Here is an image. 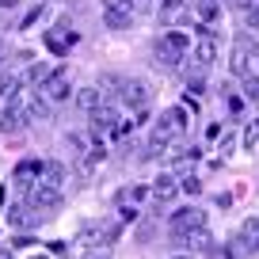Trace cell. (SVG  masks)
<instances>
[{
  "instance_id": "6da1fadb",
  "label": "cell",
  "mask_w": 259,
  "mask_h": 259,
  "mask_svg": "<svg viewBox=\"0 0 259 259\" xmlns=\"http://www.w3.org/2000/svg\"><path fill=\"white\" fill-rule=\"evenodd\" d=\"M27 206H31V210L57 213V210H61V187H54V183H46V179H38V183L27 191Z\"/></svg>"
},
{
  "instance_id": "7a4b0ae2",
  "label": "cell",
  "mask_w": 259,
  "mask_h": 259,
  "mask_svg": "<svg viewBox=\"0 0 259 259\" xmlns=\"http://www.w3.org/2000/svg\"><path fill=\"white\" fill-rule=\"evenodd\" d=\"M122 225L118 221H92V225L80 229V240L88 244V248H111L114 240H118Z\"/></svg>"
},
{
  "instance_id": "3957f363",
  "label": "cell",
  "mask_w": 259,
  "mask_h": 259,
  "mask_svg": "<svg viewBox=\"0 0 259 259\" xmlns=\"http://www.w3.org/2000/svg\"><path fill=\"white\" fill-rule=\"evenodd\" d=\"M31 126V118H27V107L23 99H8V103L0 107V134L4 138H12V134H19V130Z\"/></svg>"
},
{
  "instance_id": "277c9868",
  "label": "cell",
  "mask_w": 259,
  "mask_h": 259,
  "mask_svg": "<svg viewBox=\"0 0 259 259\" xmlns=\"http://www.w3.org/2000/svg\"><path fill=\"white\" fill-rule=\"evenodd\" d=\"M92 130H99V134H126L122 111L114 103H99L96 111H92Z\"/></svg>"
},
{
  "instance_id": "5b68a950",
  "label": "cell",
  "mask_w": 259,
  "mask_h": 259,
  "mask_svg": "<svg viewBox=\"0 0 259 259\" xmlns=\"http://www.w3.org/2000/svg\"><path fill=\"white\" fill-rule=\"evenodd\" d=\"M255 42L248 46V34L244 38H236L233 42V50H229V73L233 76H244V73H251V57H255Z\"/></svg>"
},
{
  "instance_id": "8992f818",
  "label": "cell",
  "mask_w": 259,
  "mask_h": 259,
  "mask_svg": "<svg viewBox=\"0 0 259 259\" xmlns=\"http://www.w3.org/2000/svg\"><path fill=\"white\" fill-rule=\"evenodd\" d=\"M206 225V210H198V206H187V210H176L168 218V229L171 236L176 233H191V229H202Z\"/></svg>"
},
{
  "instance_id": "52a82bcc",
  "label": "cell",
  "mask_w": 259,
  "mask_h": 259,
  "mask_svg": "<svg viewBox=\"0 0 259 259\" xmlns=\"http://www.w3.org/2000/svg\"><path fill=\"white\" fill-rule=\"evenodd\" d=\"M38 92L50 99V103H61V99H69V92H73V84H69V73H65V69H54V73H50V80L42 84Z\"/></svg>"
},
{
  "instance_id": "ba28073f",
  "label": "cell",
  "mask_w": 259,
  "mask_h": 259,
  "mask_svg": "<svg viewBox=\"0 0 259 259\" xmlns=\"http://www.w3.org/2000/svg\"><path fill=\"white\" fill-rule=\"evenodd\" d=\"M42 168H46V160H23V164H16V171H12V183H16L19 191H31V187L42 179Z\"/></svg>"
},
{
  "instance_id": "9c48e42d",
  "label": "cell",
  "mask_w": 259,
  "mask_h": 259,
  "mask_svg": "<svg viewBox=\"0 0 259 259\" xmlns=\"http://www.w3.org/2000/svg\"><path fill=\"white\" fill-rule=\"evenodd\" d=\"M213 61H218V42H213V34H198V42H194V69H210Z\"/></svg>"
},
{
  "instance_id": "30bf717a",
  "label": "cell",
  "mask_w": 259,
  "mask_h": 259,
  "mask_svg": "<svg viewBox=\"0 0 259 259\" xmlns=\"http://www.w3.org/2000/svg\"><path fill=\"white\" fill-rule=\"evenodd\" d=\"M149 191H153V202H156V206H168L171 198L179 194V179H176V176H160Z\"/></svg>"
},
{
  "instance_id": "8fae6325",
  "label": "cell",
  "mask_w": 259,
  "mask_h": 259,
  "mask_svg": "<svg viewBox=\"0 0 259 259\" xmlns=\"http://www.w3.org/2000/svg\"><path fill=\"white\" fill-rule=\"evenodd\" d=\"M23 107H27V118H31V122H46L50 114H54V103H50L42 92H34L31 99H23Z\"/></svg>"
},
{
  "instance_id": "7c38bea8",
  "label": "cell",
  "mask_w": 259,
  "mask_h": 259,
  "mask_svg": "<svg viewBox=\"0 0 259 259\" xmlns=\"http://www.w3.org/2000/svg\"><path fill=\"white\" fill-rule=\"evenodd\" d=\"M50 73H54V69H50L46 61H31V65H27V73L19 76V80H23L27 88H42V84L50 80Z\"/></svg>"
},
{
  "instance_id": "4fadbf2b",
  "label": "cell",
  "mask_w": 259,
  "mask_h": 259,
  "mask_svg": "<svg viewBox=\"0 0 259 259\" xmlns=\"http://www.w3.org/2000/svg\"><path fill=\"white\" fill-rule=\"evenodd\" d=\"M145 99H149V92H145V84H141V80H122V103L145 107Z\"/></svg>"
},
{
  "instance_id": "5bb4252c",
  "label": "cell",
  "mask_w": 259,
  "mask_h": 259,
  "mask_svg": "<svg viewBox=\"0 0 259 259\" xmlns=\"http://www.w3.org/2000/svg\"><path fill=\"white\" fill-rule=\"evenodd\" d=\"M171 240L183 244V248H198V251L210 248V233H206V225H202V229H191V233H176Z\"/></svg>"
},
{
  "instance_id": "9a60e30c",
  "label": "cell",
  "mask_w": 259,
  "mask_h": 259,
  "mask_svg": "<svg viewBox=\"0 0 259 259\" xmlns=\"http://www.w3.org/2000/svg\"><path fill=\"white\" fill-rule=\"evenodd\" d=\"M99 103H103V92H99V88H80V92H76V107H80V111L92 114Z\"/></svg>"
},
{
  "instance_id": "2e32d148",
  "label": "cell",
  "mask_w": 259,
  "mask_h": 259,
  "mask_svg": "<svg viewBox=\"0 0 259 259\" xmlns=\"http://www.w3.org/2000/svg\"><path fill=\"white\" fill-rule=\"evenodd\" d=\"M31 206H8V225L12 229H31L34 225V213H27Z\"/></svg>"
},
{
  "instance_id": "e0dca14e",
  "label": "cell",
  "mask_w": 259,
  "mask_h": 259,
  "mask_svg": "<svg viewBox=\"0 0 259 259\" xmlns=\"http://www.w3.org/2000/svg\"><path fill=\"white\" fill-rule=\"evenodd\" d=\"M42 179H46V183H54V187H61L65 179H69V168H65L61 160H46V168H42Z\"/></svg>"
},
{
  "instance_id": "ac0fdd59",
  "label": "cell",
  "mask_w": 259,
  "mask_h": 259,
  "mask_svg": "<svg viewBox=\"0 0 259 259\" xmlns=\"http://www.w3.org/2000/svg\"><path fill=\"white\" fill-rule=\"evenodd\" d=\"M160 42H164L168 50H176L179 57H187V50H191V38H187L183 31H168V34H160Z\"/></svg>"
},
{
  "instance_id": "d6986e66",
  "label": "cell",
  "mask_w": 259,
  "mask_h": 259,
  "mask_svg": "<svg viewBox=\"0 0 259 259\" xmlns=\"http://www.w3.org/2000/svg\"><path fill=\"white\" fill-rule=\"evenodd\" d=\"M19 76H12V73H0V99H4V103H8V99H16L19 96Z\"/></svg>"
},
{
  "instance_id": "ffe728a7",
  "label": "cell",
  "mask_w": 259,
  "mask_h": 259,
  "mask_svg": "<svg viewBox=\"0 0 259 259\" xmlns=\"http://www.w3.org/2000/svg\"><path fill=\"white\" fill-rule=\"evenodd\" d=\"M73 42H76V34H73V31H69V34H54V31H50V34H46V46L54 50V54H65V50L73 46Z\"/></svg>"
},
{
  "instance_id": "44dd1931",
  "label": "cell",
  "mask_w": 259,
  "mask_h": 259,
  "mask_svg": "<svg viewBox=\"0 0 259 259\" xmlns=\"http://www.w3.org/2000/svg\"><path fill=\"white\" fill-rule=\"evenodd\" d=\"M103 23L111 27V31H122V27L134 23V12H103Z\"/></svg>"
},
{
  "instance_id": "7402d4cb",
  "label": "cell",
  "mask_w": 259,
  "mask_h": 259,
  "mask_svg": "<svg viewBox=\"0 0 259 259\" xmlns=\"http://www.w3.org/2000/svg\"><path fill=\"white\" fill-rule=\"evenodd\" d=\"M218 8H221V0H194V16L202 19V23H210L218 16Z\"/></svg>"
},
{
  "instance_id": "603a6c76",
  "label": "cell",
  "mask_w": 259,
  "mask_h": 259,
  "mask_svg": "<svg viewBox=\"0 0 259 259\" xmlns=\"http://www.w3.org/2000/svg\"><path fill=\"white\" fill-rule=\"evenodd\" d=\"M240 92H244V99H251V103H259V76H251V73H244L240 76Z\"/></svg>"
},
{
  "instance_id": "cb8c5ba5",
  "label": "cell",
  "mask_w": 259,
  "mask_h": 259,
  "mask_svg": "<svg viewBox=\"0 0 259 259\" xmlns=\"http://www.w3.org/2000/svg\"><path fill=\"white\" fill-rule=\"evenodd\" d=\"M187 92H191V96H202L206 92V69H194V73L187 76Z\"/></svg>"
},
{
  "instance_id": "d4e9b609",
  "label": "cell",
  "mask_w": 259,
  "mask_h": 259,
  "mask_svg": "<svg viewBox=\"0 0 259 259\" xmlns=\"http://www.w3.org/2000/svg\"><path fill=\"white\" fill-rule=\"evenodd\" d=\"M156 61H160L164 69H176V65H179V54H176V50H168L164 42H156Z\"/></svg>"
},
{
  "instance_id": "484cf974",
  "label": "cell",
  "mask_w": 259,
  "mask_h": 259,
  "mask_svg": "<svg viewBox=\"0 0 259 259\" xmlns=\"http://www.w3.org/2000/svg\"><path fill=\"white\" fill-rule=\"evenodd\" d=\"M65 149H69L73 156H84L88 153V141H84L80 134H65Z\"/></svg>"
},
{
  "instance_id": "4316f807",
  "label": "cell",
  "mask_w": 259,
  "mask_h": 259,
  "mask_svg": "<svg viewBox=\"0 0 259 259\" xmlns=\"http://www.w3.org/2000/svg\"><path fill=\"white\" fill-rule=\"evenodd\" d=\"M255 141H259V118H251V122H248V130H244V145L255 149Z\"/></svg>"
},
{
  "instance_id": "83f0119b",
  "label": "cell",
  "mask_w": 259,
  "mask_h": 259,
  "mask_svg": "<svg viewBox=\"0 0 259 259\" xmlns=\"http://www.w3.org/2000/svg\"><path fill=\"white\" fill-rule=\"evenodd\" d=\"M103 12H134V0H103Z\"/></svg>"
},
{
  "instance_id": "f1b7e54d",
  "label": "cell",
  "mask_w": 259,
  "mask_h": 259,
  "mask_svg": "<svg viewBox=\"0 0 259 259\" xmlns=\"http://www.w3.org/2000/svg\"><path fill=\"white\" fill-rule=\"evenodd\" d=\"M179 191H187V194H198V191H202V183H198L194 176H187V179H179Z\"/></svg>"
},
{
  "instance_id": "f546056e",
  "label": "cell",
  "mask_w": 259,
  "mask_h": 259,
  "mask_svg": "<svg viewBox=\"0 0 259 259\" xmlns=\"http://www.w3.org/2000/svg\"><path fill=\"white\" fill-rule=\"evenodd\" d=\"M118 221H138V206H122Z\"/></svg>"
},
{
  "instance_id": "4dcf8cb0",
  "label": "cell",
  "mask_w": 259,
  "mask_h": 259,
  "mask_svg": "<svg viewBox=\"0 0 259 259\" xmlns=\"http://www.w3.org/2000/svg\"><path fill=\"white\" fill-rule=\"evenodd\" d=\"M248 27H259V0L248 8Z\"/></svg>"
},
{
  "instance_id": "1f68e13d",
  "label": "cell",
  "mask_w": 259,
  "mask_h": 259,
  "mask_svg": "<svg viewBox=\"0 0 259 259\" xmlns=\"http://www.w3.org/2000/svg\"><path fill=\"white\" fill-rule=\"evenodd\" d=\"M229 4H233V8H244V12H248L251 4H255V0H229Z\"/></svg>"
},
{
  "instance_id": "d6a6232c",
  "label": "cell",
  "mask_w": 259,
  "mask_h": 259,
  "mask_svg": "<svg viewBox=\"0 0 259 259\" xmlns=\"http://www.w3.org/2000/svg\"><path fill=\"white\" fill-rule=\"evenodd\" d=\"M248 31H251V42L259 46V27H248Z\"/></svg>"
},
{
  "instance_id": "836d02e7",
  "label": "cell",
  "mask_w": 259,
  "mask_h": 259,
  "mask_svg": "<svg viewBox=\"0 0 259 259\" xmlns=\"http://www.w3.org/2000/svg\"><path fill=\"white\" fill-rule=\"evenodd\" d=\"M168 259H191V255H168Z\"/></svg>"
},
{
  "instance_id": "e575fe53",
  "label": "cell",
  "mask_w": 259,
  "mask_h": 259,
  "mask_svg": "<svg viewBox=\"0 0 259 259\" xmlns=\"http://www.w3.org/2000/svg\"><path fill=\"white\" fill-rule=\"evenodd\" d=\"M0 57H4V38H0Z\"/></svg>"
},
{
  "instance_id": "d590c367",
  "label": "cell",
  "mask_w": 259,
  "mask_h": 259,
  "mask_svg": "<svg viewBox=\"0 0 259 259\" xmlns=\"http://www.w3.org/2000/svg\"><path fill=\"white\" fill-rule=\"evenodd\" d=\"M31 259H46V255H31Z\"/></svg>"
},
{
  "instance_id": "8d00e7d4",
  "label": "cell",
  "mask_w": 259,
  "mask_h": 259,
  "mask_svg": "<svg viewBox=\"0 0 259 259\" xmlns=\"http://www.w3.org/2000/svg\"><path fill=\"white\" fill-rule=\"evenodd\" d=\"M92 259H107V255H92Z\"/></svg>"
}]
</instances>
